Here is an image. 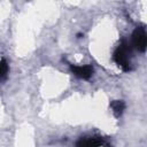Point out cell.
I'll list each match as a JSON object with an SVG mask.
<instances>
[{"mask_svg":"<svg viewBox=\"0 0 147 147\" xmlns=\"http://www.w3.org/2000/svg\"><path fill=\"white\" fill-rule=\"evenodd\" d=\"M130 55H131V48L129 47V44L125 40H123L122 44H119V46L114 52V61L124 71H129L131 70Z\"/></svg>","mask_w":147,"mask_h":147,"instance_id":"cell-1","label":"cell"},{"mask_svg":"<svg viewBox=\"0 0 147 147\" xmlns=\"http://www.w3.org/2000/svg\"><path fill=\"white\" fill-rule=\"evenodd\" d=\"M147 45V37H146V30L144 26H138L132 33V46L139 51L145 52Z\"/></svg>","mask_w":147,"mask_h":147,"instance_id":"cell-2","label":"cell"},{"mask_svg":"<svg viewBox=\"0 0 147 147\" xmlns=\"http://www.w3.org/2000/svg\"><path fill=\"white\" fill-rule=\"evenodd\" d=\"M71 71L75 76L82 78V79H88L94 72V69L92 65H71Z\"/></svg>","mask_w":147,"mask_h":147,"instance_id":"cell-3","label":"cell"},{"mask_svg":"<svg viewBox=\"0 0 147 147\" xmlns=\"http://www.w3.org/2000/svg\"><path fill=\"white\" fill-rule=\"evenodd\" d=\"M103 140L100 137H82L77 142L76 147H101Z\"/></svg>","mask_w":147,"mask_h":147,"instance_id":"cell-4","label":"cell"},{"mask_svg":"<svg viewBox=\"0 0 147 147\" xmlns=\"http://www.w3.org/2000/svg\"><path fill=\"white\" fill-rule=\"evenodd\" d=\"M110 107L113 109V113H114L115 117H119L123 114L124 109H125V103L122 100H115L110 103Z\"/></svg>","mask_w":147,"mask_h":147,"instance_id":"cell-5","label":"cell"},{"mask_svg":"<svg viewBox=\"0 0 147 147\" xmlns=\"http://www.w3.org/2000/svg\"><path fill=\"white\" fill-rule=\"evenodd\" d=\"M7 72H8V64H7V61L2 59L0 61V80L6 77Z\"/></svg>","mask_w":147,"mask_h":147,"instance_id":"cell-6","label":"cell"}]
</instances>
